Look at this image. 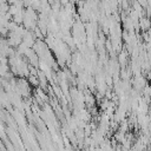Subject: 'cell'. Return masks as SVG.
<instances>
[{
  "label": "cell",
  "instance_id": "1",
  "mask_svg": "<svg viewBox=\"0 0 151 151\" xmlns=\"http://www.w3.org/2000/svg\"><path fill=\"white\" fill-rule=\"evenodd\" d=\"M139 26L142 27V29H143V31L151 28V21H150V19H149V18H146V17L140 18V19H139Z\"/></svg>",
  "mask_w": 151,
  "mask_h": 151
},
{
  "label": "cell",
  "instance_id": "2",
  "mask_svg": "<svg viewBox=\"0 0 151 151\" xmlns=\"http://www.w3.org/2000/svg\"><path fill=\"white\" fill-rule=\"evenodd\" d=\"M28 83H29L31 85L38 86V87H39V85H40V80H39L38 76H29V77H28Z\"/></svg>",
  "mask_w": 151,
  "mask_h": 151
},
{
  "label": "cell",
  "instance_id": "3",
  "mask_svg": "<svg viewBox=\"0 0 151 151\" xmlns=\"http://www.w3.org/2000/svg\"><path fill=\"white\" fill-rule=\"evenodd\" d=\"M142 93H143V96H144L145 98H151V85L147 84V85L143 88Z\"/></svg>",
  "mask_w": 151,
  "mask_h": 151
}]
</instances>
